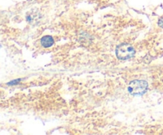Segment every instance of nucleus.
I'll return each instance as SVG.
<instances>
[{
	"label": "nucleus",
	"instance_id": "f257e3e1",
	"mask_svg": "<svg viewBox=\"0 0 163 135\" xmlns=\"http://www.w3.org/2000/svg\"><path fill=\"white\" fill-rule=\"evenodd\" d=\"M129 93L134 96H142L147 92L148 89V84L145 80L141 79H135L132 80L128 85Z\"/></svg>",
	"mask_w": 163,
	"mask_h": 135
},
{
	"label": "nucleus",
	"instance_id": "f03ea898",
	"mask_svg": "<svg viewBox=\"0 0 163 135\" xmlns=\"http://www.w3.org/2000/svg\"><path fill=\"white\" fill-rule=\"evenodd\" d=\"M115 53L119 60H127L135 56V50L130 45L123 43L117 46Z\"/></svg>",
	"mask_w": 163,
	"mask_h": 135
},
{
	"label": "nucleus",
	"instance_id": "7ed1b4c3",
	"mask_svg": "<svg viewBox=\"0 0 163 135\" xmlns=\"http://www.w3.org/2000/svg\"><path fill=\"white\" fill-rule=\"evenodd\" d=\"M54 43V38L51 36H44L41 39V44L44 48H49L51 47Z\"/></svg>",
	"mask_w": 163,
	"mask_h": 135
},
{
	"label": "nucleus",
	"instance_id": "20e7f679",
	"mask_svg": "<svg viewBox=\"0 0 163 135\" xmlns=\"http://www.w3.org/2000/svg\"><path fill=\"white\" fill-rule=\"evenodd\" d=\"M159 26L163 28V17L159 20Z\"/></svg>",
	"mask_w": 163,
	"mask_h": 135
}]
</instances>
